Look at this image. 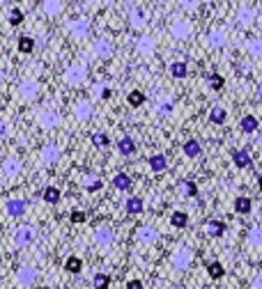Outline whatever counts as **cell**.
<instances>
[{
	"label": "cell",
	"instance_id": "24",
	"mask_svg": "<svg viewBox=\"0 0 262 289\" xmlns=\"http://www.w3.org/2000/svg\"><path fill=\"white\" fill-rule=\"evenodd\" d=\"M225 120H228V112H225V108L214 106V108L209 110V122H212V124H225Z\"/></svg>",
	"mask_w": 262,
	"mask_h": 289
},
{
	"label": "cell",
	"instance_id": "47",
	"mask_svg": "<svg viewBox=\"0 0 262 289\" xmlns=\"http://www.w3.org/2000/svg\"><path fill=\"white\" fill-rule=\"evenodd\" d=\"M251 289H262V271H258L251 280Z\"/></svg>",
	"mask_w": 262,
	"mask_h": 289
},
{
	"label": "cell",
	"instance_id": "21",
	"mask_svg": "<svg viewBox=\"0 0 262 289\" xmlns=\"http://www.w3.org/2000/svg\"><path fill=\"white\" fill-rule=\"evenodd\" d=\"M150 168H152V172H164V170L168 168L166 156H164V154H154V156H150Z\"/></svg>",
	"mask_w": 262,
	"mask_h": 289
},
{
	"label": "cell",
	"instance_id": "8",
	"mask_svg": "<svg viewBox=\"0 0 262 289\" xmlns=\"http://www.w3.org/2000/svg\"><path fill=\"white\" fill-rule=\"evenodd\" d=\"M85 78H88V69L83 65H72L65 69V81L69 85H81Z\"/></svg>",
	"mask_w": 262,
	"mask_h": 289
},
{
	"label": "cell",
	"instance_id": "25",
	"mask_svg": "<svg viewBox=\"0 0 262 289\" xmlns=\"http://www.w3.org/2000/svg\"><path fill=\"white\" fill-rule=\"evenodd\" d=\"M113 188H117V190L131 188V177H129V175H125V172L115 175V177H113Z\"/></svg>",
	"mask_w": 262,
	"mask_h": 289
},
{
	"label": "cell",
	"instance_id": "28",
	"mask_svg": "<svg viewBox=\"0 0 262 289\" xmlns=\"http://www.w3.org/2000/svg\"><path fill=\"white\" fill-rule=\"evenodd\" d=\"M186 73H189L186 62H172L170 65V76L172 78H186Z\"/></svg>",
	"mask_w": 262,
	"mask_h": 289
},
{
	"label": "cell",
	"instance_id": "36",
	"mask_svg": "<svg viewBox=\"0 0 262 289\" xmlns=\"http://www.w3.org/2000/svg\"><path fill=\"white\" fill-rule=\"evenodd\" d=\"M92 97H95V99H108V97H111V87L97 83V85H92Z\"/></svg>",
	"mask_w": 262,
	"mask_h": 289
},
{
	"label": "cell",
	"instance_id": "1",
	"mask_svg": "<svg viewBox=\"0 0 262 289\" xmlns=\"http://www.w3.org/2000/svg\"><path fill=\"white\" fill-rule=\"evenodd\" d=\"M191 264H194V251H189V248H177L170 255V266L175 271H186Z\"/></svg>",
	"mask_w": 262,
	"mask_h": 289
},
{
	"label": "cell",
	"instance_id": "53",
	"mask_svg": "<svg viewBox=\"0 0 262 289\" xmlns=\"http://www.w3.org/2000/svg\"><path fill=\"white\" fill-rule=\"evenodd\" d=\"M258 186H260V190H262V177L258 179Z\"/></svg>",
	"mask_w": 262,
	"mask_h": 289
},
{
	"label": "cell",
	"instance_id": "39",
	"mask_svg": "<svg viewBox=\"0 0 262 289\" xmlns=\"http://www.w3.org/2000/svg\"><path fill=\"white\" fill-rule=\"evenodd\" d=\"M92 145H95L97 149L106 147V145H108V136L103 133V131H95V133H92Z\"/></svg>",
	"mask_w": 262,
	"mask_h": 289
},
{
	"label": "cell",
	"instance_id": "18",
	"mask_svg": "<svg viewBox=\"0 0 262 289\" xmlns=\"http://www.w3.org/2000/svg\"><path fill=\"white\" fill-rule=\"evenodd\" d=\"M239 129L244 131V133H253V131H258V117L255 115H244L239 122Z\"/></svg>",
	"mask_w": 262,
	"mask_h": 289
},
{
	"label": "cell",
	"instance_id": "9",
	"mask_svg": "<svg viewBox=\"0 0 262 289\" xmlns=\"http://www.w3.org/2000/svg\"><path fill=\"white\" fill-rule=\"evenodd\" d=\"M113 241H115V232L108 225H101V227L95 229V243L99 248H108Z\"/></svg>",
	"mask_w": 262,
	"mask_h": 289
},
{
	"label": "cell",
	"instance_id": "19",
	"mask_svg": "<svg viewBox=\"0 0 262 289\" xmlns=\"http://www.w3.org/2000/svg\"><path fill=\"white\" fill-rule=\"evenodd\" d=\"M103 186L101 177H97V175H88V177H83V188L88 190V193H95Z\"/></svg>",
	"mask_w": 262,
	"mask_h": 289
},
{
	"label": "cell",
	"instance_id": "54",
	"mask_svg": "<svg viewBox=\"0 0 262 289\" xmlns=\"http://www.w3.org/2000/svg\"><path fill=\"white\" fill-rule=\"evenodd\" d=\"M164 289H180V287H164Z\"/></svg>",
	"mask_w": 262,
	"mask_h": 289
},
{
	"label": "cell",
	"instance_id": "35",
	"mask_svg": "<svg viewBox=\"0 0 262 289\" xmlns=\"http://www.w3.org/2000/svg\"><path fill=\"white\" fill-rule=\"evenodd\" d=\"M65 268H67L69 273H78V271L83 268V259L76 257V255H72V257H69L67 262H65Z\"/></svg>",
	"mask_w": 262,
	"mask_h": 289
},
{
	"label": "cell",
	"instance_id": "50",
	"mask_svg": "<svg viewBox=\"0 0 262 289\" xmlns=\"http://www.w3.org/2000/svg\"><path fill=\"white\" fill-rule=\"evenodd\" d=\"M127 289H145V287H143V282L138 278H133V280L127 282Z\"/></svg>",
	"mask_w": 262,
	"mask_h": 289
},
{
	"label": "cell",
	"instance_id": "41",
	"mask_svg": "<svg viewBox=\"0 0 262 289\" xmlns=\"http://www.w3.org/2000/svg\"><path fill=\"white\" fill-rule=\"evenodd\" d=\"M207 273H209L212 278H221V276H223V266H221V262H209V264H207Z\"/></svg>",
	"mask_w": 262,
	"mask_h": 289
},
{
	"label": "cell",
	"instance_id": "40",
	"mask_svg": "<svg viewBox=\"0 0 262 289\" xmlns=\"http://www.w3.org/2000/svg\"><path fill=\"white\" fill-rule=\"evenodd\" d=\"M32 48H34V39L32 37L26 35V37L19 39V51H21V53H30Z\"/></svg>",
	"mask_w": 262,
	"mask_h": 289
},
{
	"label": "cell",
	"instance_id": "31",
	"mask_svg": "<svg viewBox=\"0 0 262 289\" xmlns=\"http://www.w3.org/2000/svg\"><path fill=\"white\" fill-rule=\"evenodd\" d=\"M180 193L184 195V198H196L198 195V186L194 181H182L180 184Z\"/></svg>",
	"mask_w": 262,
	"mask_h": 289
},
{
	"label": "cell",
	"instance_id": "42",
	"mask_svg": "<svg viewBox=\"0 0 262 289\" xmlns=\"http://www.w3.org/2000/svg\"><path fill=\"white\" fill-rule=\"evenodd\" d=\"M19 280H21L23 285H30L34 280V268H21V271H19Z\"/></svg>",
	"mask_w": 262,
	"mask_h": 289
},
{
	"label": "cell",
	"instance_id": "55",
	"mask_svg": "<svg viewBox=\"0 0 262 289\" xmlns=\"http://www.w3.org/2000/svg\"><path fill=\"white\" fill-rule=\"evenodd\" d=\"M0 264H3V262H0Z\"/></svg>",
	"mask_w": 262,
	"mask_h": 289
},
{
	"label": "cell",
	"instance_id": "49",
	"mask_svg": "<svg viewBox=\"0 0 262 289\" xmlns=\"http://www.w3.org/2000/svg\"><path fill=\"white\" fill-rule=\"evenodd\" d=\"M72 223H85V214L83 211H72Z\"/></svg>",
	"mask_w": 262,
	"mask_h": 289
},
{
	"label": "cell",
	"instance_id": "13",
	"mask_svg": "<svg viewBox=\"0 0 262 289\" xmlns=\"http://www.w3.org/2000/svg\"><path fill=\"white\" fill-rule=\"evenodd\" d=\"M223 232H225V225L221 223V220H207L205 223V234L207 237L216 239V237H223Z\"/></svg>",
	"mask_w": 262,
	"mask_h": 289
},
{
	"label": "cell",
	"instance_id": "33",
	"mask_svg": "<svg viewBox=\"0 0 262 289\" xmlns=\"http://www.w3.org/2000/svg\"><path fill=\"white\" fill-rule=\"evenodd\" d=\"M145 99H147V97L143 94L141 90H131V92H129V97H127V101H129V104L133 106V108H138V106H143V104H145Z\"/></svg>",
	"mask_w": 262,
	"mask_h": 289
},
{
	"label": "cell",
	"instance_id": "45",
	"mask_svg": "<svg viewBox=\"0 0 262 289\" xmlns=\"http://www.w3.org/2000/svg\"><path fill=\"white\" fill-rule=\"evenodd\" d=\"M42 7H44V12H46V14H60L62 12V5L60 3H44Z\"/></svg>",
	"mask_w": 262,
	"mask_h": 289
},
{
	"label": "cell",
	"instance_id": "34",
	"mask_svg": "<svg viewBox=\"0 0 262 289\" xmlns=\"http://www.w3.org/2000/svg\"><path fill=\"white\" fill-rule=\"evenodd\" d=\"M44 161H46V163H56L58 161V156H60V149H58L56 145H48V147H44Z\"/></svg>",
	"mask_w": 262,
	"mask_h": 289
},
{
	"label": "cell",
	"instance_id": "15",
	"mask_svg": "<svg viewBox=\"0 0 262 289\" xmlns=\"http://www.w3.org/2000/svg\"><path fill=\"white\" fill-rule=\"evenodd\" d=\"M246 246L249 248H262V227H251L246 234Z\"/></svg>",
	"mask_w": 262,
	"mask_h": 289
},
{
	"label": "cell",
	"instance_id": "32",
	"mask_svg": "<svg viewBox=\"0 0 262 289\" xmlns=\"http://www.w3.org/2000/svg\"><path fill=\"white\" fill-rule=\"evenodd\" d=\"M32 241V229L30 227H21L16 232V243L19 246H28V243Z\"/></svg>",
	"mask_w": 262,
	"mask_h": 289
},
{
	"label": "cell",
	"instance_id": "10",
	"mask_svg": "<svg viewBox=\"0 0 262 289\" xmlns=\"http://www.w3.org/2000/svg\"><path fill=\"white\" fill-rule=\"evenodd\" d=\"M127 21H129V26H131V28H136V30L145 28V26H147V14H145V9H141V7H131V9H129V14H127Z\"/></svg>",
	"mask_w": 262,
	"mask_h": 289
},
{
	"label": "cell",
	"instance_id": "44",
	"mask_svg": "<svg viewBox=\"0 0 262 289\" xmlns=\"http://www.w3.org/2000/svg\"><path fill=\"white\" fill-rule=\"evenodd\" d=\"M207 83H209L212 90H221V87H223V78H221L219 73H212V76H207Z\"/></svg>",
	"mask_w": 262,
	"mask_h": 289
},
{
	"label": "cell",
	"instance_id": "3",
	"mask_svg": "<svg viewBox=\"0 0 262 289\" xmlns=\"http://www.w3.org/2000/svg\"><path fill=\"white\" fill-rule=\"evenodd\" d=\"M133 239H136V243H141V246H152V243L159 241V229L152 227V225H141V227L136 229V234H133Z\"/></svg>",
	"mask_w": 262,
	"mask_h": 289
},
{
	"label": "cell",
	"instance_id": "27",
	"mask_svg": "<svg viewBox=\"0 0 262 289\" xmlns=\"http://www.w3.org/2000/svg\"><path fill=\"white\" fill-rule=\"evenodd\" d=\"M117 149H120L122 156H131L133 151H136V143H133L129 136H127V138H122L120 143H117Z\"/></svg>",
	"mask_w": 262,
	"mask_h": 289
},
{
	"label": "cell",
	"instance_id": "11",
	"mask_svg": "<svg viewBox=\"0 0 262 289\" xmlns=\"http://www.w3.org/2000/svg\"><path fill=\"white\" fill-rule=\"evenodd\" d=\"M136 51L141 53V55H152V53L156 51V39L152 35H143L136 39Z\"/></svg>",
	"mask_w": 262,
	"mask_h": 289
},
{
	"label": "cell",
	"instance_id": "7",
	"mask_svg": "<svg viewBox=\"0 0 262 289\" xmlns=\"http://www.w3.org/2000/svg\"><path fill=\"white\" fill-rule=\"evenodd\" d=\"M225 44H228V32H225V28H214V30L207 32V46L209 48L219 51V48H223Z\"/></svg>",
	"mask_w": 262,
	"mask_h": 289
},
{
	"label": "cell",
	"instance_id": "48",
	"mask_svg": "<svg viewBox=\"0 0 262 289\" xmlns=\"http://www.w3.org/2000/svg\"><path fill=\"white\" fill-rule=\"evenodd\" d=\"M34 92H37L34 83H28V85H23V97H34Z\"/></svg>",
	"mask_w": 262,
	"mask_h": 289
},
{
	"label": "cell",
	"instance_id": "12",
	"mask_svg": "<svg viewBox=\"0 0 262 289\" xmlns=\"http://www.w3.org/2000/svg\"><path fill=\"white\" fill-rule=\"evenodd\" d=\"M74 115H76V120H90L92 117V104L88 99H78L76 104H74Z\"/></svg>",
	"mask_w": 262,
	"mask_h": 289
},
{
	"label": "cell",
	"instance_id": "14",
	"mask_svg": "<svg viewBox=\"0 0 262 289\" xmlns=\"http://www.w3.org/2000/svg\"><path fill=\"white\" fill-rule=\"evenodd\" d=\"M232 161H235L237 168H251V165H253V159H251L249 149H237L235 154H232Z\"/></svg>",
	"mask_w": 262,
	"mask_h": 289
},
{
	"label": "cell",
	"instance_id": "17",
	"mask_svg": "<svg viewBox=\"0 0 262 289\" xmlns=\"http://www.w3.org/2000/svg\"><path fill=\"white\" fill-rule=\"evenodd\" d=\"M125 209H127V214L136 216V214H143V209H145V202H143L138 195H133V198H129V200L125 202Z\"/></svg>",
	"mask_w": 262,
	"mask_h": 289
},
{
	"label": "cell",
	"instance_id": "37",
	"mask_svg": "<svg viewBox=\"0 0 262 289\" xmlns=\"http://www.w3.org/2000/svg\"><path fill=\"white\" fill-rule=\"evenodd\" d=\"M235 211L237 214H249L251 211V200L244 198V195H239V198L235 200Z\"/></svg>",
	"mask_w": 262,
	"mask_h": 289
},
{
	"label": "cell",
	"instance_id": "22",
	"mask_svg": "<svg viewBox=\"0 0 262 289\" xmlns=\"http://www.w3.org/2000/svg\"><path fill=\"white\" fill-rule=\"evenodd\" d=\"M154 110L159 112V115H172V110H175V101H170V99H156Z\"/></svg>",
	"mask_w": 262,
	"mask_h": 289
},
{
	"label": "cell",
	"instance_id": "16",
	"mask_svg": "<svg viewBox=\"0 0 262 289\" xmlns=\"http://www.w3.org/2000/svg\"><path fill=\"white\" fill-rule=\"evenodd\" d=\"M246 48H249V55L255 57V60H262V37H251L246 42Z\"/></svg>",
	"mask_w": 262,
	"mask_h": 289
},
{
	"label": "cell",
	"instance_id": "43",
	"mask_svg": "<svg viewBox=\"0 0 262 289\" xmlns=\"http://www.w3.org/2000/svg\"><path fill=\"white\" fill-rule=\"evenodd\" d=\"M9 23H12V26H21L23 23V12L19 7H14L12 12H9Z\"/></svg>",
	"mask_w": 262,
	"mask_h": 289
},
{
	"label": "cell",
	"instance_id": "30",
	"mask_svg": "<svg viewBox=\"0 0 262 289\" xmlns=\"http://www.w3.org/2000/svg\"><path fill=\"white\" fill-rule=\"evenodd\" d=\"M39 122H42V126H46V129H51V126L58 124V115L53 110H44L42 117H39Z\"/></svg>",
	"mask_w": 262,
	"mask_h": 289
},
{
	"label": "cell",
	"instance_id": "38",
	"mask_svg": "<svg viewBox=\"0 0 262 289\" xmlns=\"http://www.w3.org/2000/svg\"><path fill=\"white\" fill-rule=\"evenodd\" d=\"M92 285H95V289H108V285H111V278H108L106 273H97V276L92 278Z\"/></svg>",
	"mask_w": 262,
	"mask_h": 289
},
{
	"label": "cell",
	"instance_id": "52",
	"mask_svg": "<svg viewBox=\"0 0 262 289\" xmlns=\"http://www.w3.org/2000/svg\"><path fill=\"white\" fill-rule=\"evenodd\" d=\"M258 145L262 147V131H260V138H258Z\"/></svg>",
	"mask_w": 262,
	"mask_h": 289
},
{
	"label": "cell",
	"instance_id": "29",
	"mask_svg": "<svg viewBox=\"0 0 262 289\" xmlns=\"http://www.w3.org/2000/svg\"><path fill=\"white\" fill-rule=\"evenodd\" d=\"M170 225L172 227H186L189 225V216H186L184 211H172V216H170Z\"/></svg>",
	"mask_w": 262,
	"mask_h": 289
},
{
	"label": "cell",
	"instance_id": "2",
	"mask_svg": "<svg viewBox=\"0 0 262 289\" xmlns=\"http://www.w3.org/2000/svg\"><path fill=\"white\" fill-rule=\"evenodd\" d=\"M170 35L172 39H177V42H186V39L191 37V32H194V28H191V23L186 21V18H175V21H170Z\"/></svg>",
	"mask_w": 262,
	"mask_h": 289
},
{
	"label": "cell",
	"instance_id": "51",
	"mask_svg": "<svg viewBox=\"0 0 262 289\" xmlns=\"http://www.w3.org/2000/svg\"><path fill=\"white\" fill-rule=\"evenodd\" d=\"M255 94H258V99H262V83L258 85V90H255Z\"/></svg>",
	"mask_w": 262,
	"mask_h": 289
},
{
	"label": "cell",
	"instance_id": "6",
	"mask_svg": "<svg viewBox=\"0 0 262 289\" xmlns=\"http://www.w3.org/2000/svg\"><path fill=\"white\" fill-rule=\"evenodd\" d=\"M67 30L69 35L74 39H83L90 35V21H88L85 16H78V18H72V21L67 23Z\"/></svg>",
	"mask_w": 262,
	"mask_h": 289
},
{
	"label": "cell",
	"instance_id": "23",
	"mask_svg": "<svg viewBox=\"0 0 262 289\" xmlns=\"http://www.w3.org/2000/svg\"><path fill=\"white\" fill-rule=\"evenodd\" d=\"M182 151H184V156H189V159H196V156H200L202 147L198 140H186L184 147H182Z\"/></svg>",
	"mask_w": 262,
	"mask_h": 289
},
{
	"label": "cell",
	"instance_id": "20",
	"mask_svg": "<svg viewBox=\"0 0 262 289\" xmlns=\"http://www.w3.org/2000/svg\"><path fill=\"white\" fill-rule=\"evenodd\" d=\"M23 211H26V202H23V200H9L7 202V214L9 216L19 218V216H23Z\"/></svg>",
	"mask_w": 262,
	"mask_h": 289
},
{
	"label": "cell",
	"instance_id": "26",
	"mask_svg": "<svg viewBox=\"0 0 262 289\" xmlns=\"http://www.w3.org/2000/svg\"><path fill=\"white\" fill-rule=\"evenodd\" d=\"M44 202L46 204H58L60 202V190H58L56 186H46V188H44Z\"/></svg>",
	"mask_w": 262,
	"mask_h": 289
},
{
	"label": "cell",
	"instance_id": "5",
	"mask_svg": "<svg viewBox=\"0 0 262 289\" xmlns=\"http://www.w3.org/2000/svg\"><path fill=\"white\" fill-rule=\"evenodd\" d=\"M113 44H111V39H106V37H99L92 42V55L97 57V60H111L113 57Z\"/></svg>",
	"mask_w": 262,
	"mask_h": 289
},
{
	"label": "cell",
	"instance_id": "46",
	"mask_svg": "<svg viewBox=\"0 0 262 289\" xmlns=\"http://www.w3.org/2000/svg\"><path fill=\"white\" fill-rule=\"evenodd\" d=\"M182 9H186V12H196V9H200V3H196V0H184V3H182Z\"/></svg>",
	"mask_w": 262,
	"mask_h": 289
},
{
	"label": "cell",
	"instance_id": "4",
	"mask_svg": "<svg viewBox=\"0 0 262 289\" xmlns=\"http://www.w3.org/2000/svg\"><path fill=\"white\" fill-rule=\"evenodd\" d=\"M235 18H237V23H239L241 28H251L255 23V18H258V9H255L253 5H239V7H237Z\"/></svg>",
	"mask_w": 262,
	"mask_h": 289
}]
</instances>
